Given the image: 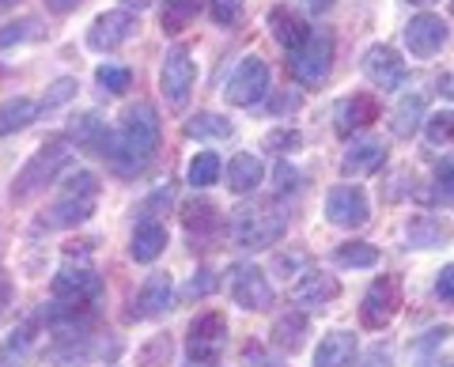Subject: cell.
<instances>
[{
	"instance_id": "obj_1",
	"label": "cell",
	"mask_w": 454,
	"mask_h": 367,
	"mask_svg": "<svg viewBox=\"0 0 454 367\" xmlns=\"http://www.w3.org/2000/svg\"><path fill=\"white\" fill-rule=\"evenodd\" d=\"M155 148H160V114L152 103H133L125 106L118 133H110L103 160L118 175H137L152 163Z\"/></svg>"
},
{
	"instance_id": "obj_2",
	"label": "cell",
	"mask_w": 454,
	"mask_h": 367,
	"mask_svg": "<svg viewBox=\"0 0 454 367\" xmlns=\"http://www.w3.org/2000/svg\"><path fill=\"white\" fill-rule=\"evenodd\" d=\"M227 235H231L235 246L247 250H269L273 243H280V235L288 231V213L277 201H254V205H239L231 216H227Z\"/></svg>"
},
{
	"instance_id": "obj_3",
	"label": "cell",
	"mask_w": 454,
	"mask_h": 367,
	"mask_svg": "<svg viewBox=\"0 0 454 367\" xmlns=\"http://www.w3.org/2000/svg\"><path fill=\"white\" fill-rule=\"evenodd\" d=\"M98 205V178L91 171H73L65 178L61 193H57V201L46 216H42V223L46 228H76V223L91 220Z\"/></svg>"
},
{
	"instance_id": "obj_4",
	"label": "cell",
	"mask_w": 454,
	"mask_h": 367,
	"mask_svg": "<svg viewBox=\"0 0 454 367\" xmlns=\"http://www.w3.org/2000/svg\"><path fill=\"white\" fill-rule=\"evenodd\" d=\"M65 167H68L65 140H46V144L27 160V167L16 175V182H12V197H16V201H31V197H38L46 186H53Z\"/></svg>"
},
{
	"instance_id": "obj_5",
	"label": "cell",
	"mask_w": 454,
	"mask_h": 367,
	"mask_svg": "<svg viewBox=\"0 0 454 367\" xmlns=\"http://www.w3.org/2000/svg\"><path fill=\"white\" fill-rule=\"evenodd\" d=\"M288 68L303 88H318V83H325V76H330V68H333V38L325 31H310L303 46L292 50Z\"/></svg>"
},
{
	"instance_id": "obj_6",
	"label": "cell",
	"mask_w": 454,
	"mask_h": 367,
	"mask_svg": "<svg viewBox=\"0 0 454 367\" xmlns=\"http://www.w3.org/2000/svg\"><path fill=\"white\" fill-rule=\"evenodd\" d=\"M193 83H197V65H193V53L190 46H175L167 50L163 68H160V91L167 98L170 110H182L193 95Z\"/></svg>"
},
{
	"instance_id": "obj_7",
	"label": "cell",
	"mask_w": 454,
	"mask_h": 367,
	"mask_svg": "<svg viewBox=\"0 0 454 367\" xmlns=\"http://www.w3.org/2000/svg\"><path fill=\"white\" fill-rule=\"evenodd\" d=\"M402 310V280L394 273L372 280V288L364 292V303H360V326L364 330H387L390 322L397 318Z\"/></svg>"
},
{
	"instance_id": "obj_8",
	"label": "cell",
	"mask_w": 454,
	"mask_h": 367,
	"mask_svg": "<svg viewBox=\"0 0 454 367\" xmlns=\"http://www.w3.org/2000/svg\"><path fill=\"white\" fill-rule=\"evenodd\" d=\"M265 95H269V65L258 58V53H250V58L239 61L235 73L227 76L223 98L231 106H258Z\"/></svg>"
},
{
	"instance_id": "obj_9",
	"label": "cell",
	"mask_w": 454,
	"mask_h": 367,
	"mask_svg": "<svg viewBox=\"0 0 454 367\" xmlns=\"http://www.w3.org/2000/svg\"><path fill=\"white\" fill-rule=\"evenodd\" d=\"M140 31V23L129 8H114V12H103L95 16V23L88 27V46L95 53H114L118 46H125L133 35Z\"/></svg>"
},
{
	"instance_id": "obj_10",
	"label": "cell",
	"mask_w": 454,
	"mask_h": 367,
	"mask_svg": "<svg viewBox=\"0 0 454 367\" xmlns=\"http://www.w3.org/2000/svg\"><path fill=\"white\" fill-rule=\"evenodd\" d=\"M325 220L333 228H345V231H356L372 220V201L360 186H333L330 197H325Z\"/></svg>"
},
{
	"instance_id": "obj_11",
	"label": "cell",
	"mask_w": 454,
	"mask_h": 367,
	"mask_svg": "<svg viewBox=\"0 0 454 367\" xmlns=\"http://www.w3.org/2000/svg\"><path fill=\"white\" fill-rule=\"evenodd\" d=\"M223 345H227V318L220 310H208V315H197L190 322V337H186L190 360H220Z\"/></svg>"
},
{
	"instance_id": "obj_12",
	"label": "cell",
	"mask_w": 454,
	"mask_h": 367,
	"mask_svg": "<svg viewBox=\"0 0 454 367\" xmlns=\"http://www.w3.org/2000/svg\"><path fill=\"white\" fill-rule=\"evenodd\" d=\"M42 318H46V326L53 333H61L65 341H76L95 322V300H57L42 310Z\"/></svg>"
},
{
	"instance_id": "obj_13",
	"label": "cell",
	"mask_w": 454,
	"mask_h": 367,
	"mask_svg": "<svg viewBox=\"0 0 454 367\" xmlns=\"http://www.w3.org/2000/svg\"><path fill=\"white\" fill-rule=\"evenodd\" d=\"M231 300L243 310H269L273 307V285L258 265H235L231 269Z\"/></svg>"
},
{
	"instance_id": "obj_14",
	"label": "cell",
	"mask_w": 454,
	"mask_h": 367,
	"mask_svg": "<svg viewBox=\"0 0 454 367\" xmlns=\"http://www.w3.org/2000/svg\"><path fill=\"white\" fill-rule=\"evenodd\" d=\"M447 38H450V27L439 16H432V12H420L405 27V46L413 58H435L447 46Z\"/></svg>"
},
{
	"instance_id": "obj_15",
	"label": "cell",
	"mask_w": 454,
	"mask_h": 367,
	"mask_svg": "<svg viewBox=\"0 0 454 367\" xmlns=\"http://www.w3.org/2000/svg\"><path fill=\"white\" fill-rule=\"evenodd\" d=\"M375 121H379V98L372 91H356V95L340 98L337 110H333V129L340 137L360 133V129H367V125H375Z\"/></svg>"
},
{
	"instance_id": "obj_16",
	"label": "cell",
	"mask_w": 454,
	"mask_h": 367,
	"mask_svg": "<svg viewBox=\"0 0 454 367\" xmlns=\"http://www.w3.org/2000/svg\"><path fill=\"white\" fill-rule=\"evenodd\" d=\"M364 73L379 91H397L405 83V61L394 46H372L364 53Z\"/></svg>"
},
{
	"instance_id": "obj_17",
	"label": "cell",
	"mask_w": 454,
	"mask_h": 367,
	"mask_svg": "<svg viewBox=\"0 0 454 367\" xmlns=\"http://www.w3.org/2000/svg\"><path fill=\"white\" fill-rule=\"evenodd\" d=\"M170 307H175V285H170V273H152L137 292V300L129 307V318H160Z\"/></svg>"
},
{
	"instance_id": "obj_18",
	"label": "cell",
	"mask_w": 454,
	"mask_h": 367,
	"mask_svg": "<svg viewBox=\"0 0 454 367\" xmlns=\"http://www.w3.org/2000/svg\"><path fill=\"white\" fill-rule=\"evenodd\" d=\"M103 295V280L88 265H65L53 277V300H98Z\"/></svg>"
},
{
	"instance_id": "obj_19",
	"label": "cell",
	"mask_w": 454,
	"mask_h": 367,
	"mask_svg": "<svg viewBox=\"0 0 454 367\" xmlns=\"http://www.w3.org/2000/svg\"><path fill=\"white\" fill-rule=\"evenodd\" d=\"M356 356H360V341H356V333H348V330H333V333H325L322 341H318L315 363H310V367H356Z\"/></svg>"
},
{
	"instance_id": "obj_20",
	"label": "cell",
	"mask_w": 454,
	"mask_h": 367,
	"mask_svg": "<svg viewBox=\"0 0 454 367\" xmlns=\"http://www.w3.org/2000/svg\"><path fill=\"white\" fill-rule=\"evenodd\" d=\"M337 295H340V280L333 273H307L300 285L292 288V303L318 310V307H330Z\"/></svg>"
},
{
	"instance_id": "obj_21",
	"label": "cell",
	"mask_w": 454,
	"mask_h": 367,
	"mask_svg": "<svg viewBox=\"0 0 454 367\" xmlns=\"http://www.w3.org/2000/svg\"><path fill=\"white\" fill-rule=\"evenodd\" d=\"M450 223L443 216H432V213H424L417 220H409V228H405V246H413V250H432V246H447L450 243Z\"/></svg>"
},
{
	"instance_id": "obj_22",
	"label": "cell",
	"mask_w": 454,
	"mask_h": 367,
	"mask_svg": "<svg viewBox=\"0 0 454 367\" xmlns=\"http://www.w3.org/2000/svg\"><path fill=\"white\" fill-rule=\"evenodd\" d=\"M182 223H186V231L193 238H212V235L223 231L220 208L212 205V201H205V197H193V201L182 205Z\"/></svg>"
},
{
	"instance_id": "obj_23",
	"label": "cell",
	"mask_w": 454,
	"mask_h": 367,
	"mask_svg": "<svg viewBox=\"0 0 454 367\" xmlns=\"http://www.w3.org/2000/svg\"><path fill=\"white\" fill-rule=\"evenodd\" d=\"M262 178H265L262 155H254V152H235V155H231V163H227V190H231V193H250V190H258Z\"/></svg>"
},
{
	"instance_id": "obj_24",
	"label": "cell",
	"mask_w": 454,
	"mask_h": 367,
	"mask_svg": "<svg viewBox=\"0 0 454 367\" xmlns=\"http://www.w3.org/2000/svg\"><path fill=\"white\" fill-rule=\"evenodd\" d=\"M269 31H273V38L292 53V50H300L303 42H307L310 27H307V20L300 16V12H292V8H273V12H269Z\"/></svg>"
},
{
	"instance_id": "obj_25",
	"label": "cell",
	"mask_w": 454,
	"mask_h": 367,
	"mask_svg": "<svg viewBox=\"0 0 454 367\" xmlns=\"http://www.w3.org/2000/svg\"><path fill=\"white\" fill-rule=\"evenodd\" d=\"M387 163V144L382 140H356L345 160H340V171L345 175H375L379 167Z\"/></svg>"
},
{
	"instance_id": "obj_26",
	"label": "cell",
	"mask_w": 454,
	"mask_h": 367,
	"mask_svg": "<svg viewBox=\"0 0 454 367\" xmlns=\"http://www.w3.org/2000/svg\"><path fill=\"white\" fill-rule=\"evenodd\" d=\"M163 250H167V228H163L160 220H140V223H137V231H133V243H129L133 262L148 265V262L160 258Z\"/></svg>"
},
{
	"instance_id": "obj_27",
	"label": "cell",
	"mask_w": 454,
	"mask_h": 367,
	"mask_svg": "<svg viewBox=\"0 0 454 367\" xmlns=\"http://www.w3.org/2000/svg\"><path fill=\"white\" fill-rule=\"evenodd\" d=\"M303 341H307V315L303 310H288V315H280L277 322H273V345L280 348V352H300L303 348Z\"/></svg>"
},
{
	"instance_id": "obj_28",
	"label": "cell",
	"mask_w": 454,
	"mask_h": 367,
	"mask_svg": "<svg viewBox=\"0 0 454 367\" xmlns=\"http://www.w3.org/2000/svg\"><path fill=\"white\" fill-rule=\"evenodd\" d=\"M68 137H73L80 148L103 155L106 152V140H110V129H106V121L98 118V114H80L73 125H68Z\"/></svg>"
},
{
	"instance_id": "obj_29",
	"label": "cell",
	"mask_w": 454,
	"mask_h": 367,
	"mask_svg": "<svg viewBox=\"0 0 454 367\" xmlns=\"http://www.w3.org/2000/svg\"><path fill=\"white\" fill-rule=\"evenodd\" d=\"M420 125H424V95H405L402 103L394 106V114H390V133L409 140Z\"/></svg>"
},
{
	"instance_id": "obj_30",
	"label": "cell",
	"mask_w": 454,
	"mask_h": 367,
	"mask_svg": "<svg viewBox=\"0 0 454 367\" xmlns=\"http://www.w3.org/2000/svg\"><path fill=\"white\" fill-rule=\"evenodd\" d=\"M38 118V103L35 98H8L4 106H0V137H8V133H20L27 129Z\"/></svg>"
},
{
	"instance_id": "obj_31",
	"label": "cell",
	"mask_w": 454,
	"mask_h": 367,
	"mask_svg": "<svg viewBox=\"0 0 454 367\" xmlns=\"http://www.w3.org/2000/svg\"><path fill=\"white\" fill-rule=\"evenodd\" d=\"M201 8H205V0H167L163 16H160L163 35H182L197 20V12H201Z\"/></svg>"
},
{
	"instance_id": "obj_32",
	"label": "cell",
	"mask_w": 454,
	"mask_h": 367,
	"mask_svg": "<svg viewBox=\"0 0 454 367\" xmlns=\"http://www.w3.org/2000/svg\"><path fill=\"white\" fill-rule=\"evenodd\" d=\"M31 348H35V330L20 326L0 345V367H31Z\"/></svg>"
},
{
	"instance_id": "obj_33",
	"label": "cell",
	"mask_w": 454,
	"mask_h": 367,
	"mask_svg": "<svg viewBox=\"0 0 454 367\" xmlns=\"http://www.w3.org/2000/svg\"><path fill=\"white\" fill-rule=\"evenodd\" d=\"M235 133V125L227 121V118H220V114H193L190 121H186V137L190 140H227Z\"/></svg>"
},
{
	"instance_id": "obj_34",
	"label": "cell",
	"mask_w": 454,
	"mask_h": 367,
	"mask_svg": "<svg viewBox=\"0 0 454 367\" xmlns=\"http://www.w3.org/2000/svg\"><path fill=\"white\" fill-rule=\"evenodd\" d=\"M190 186L193 190H208V186H216L220 182V155L216 152H197L193 160H190Z\"/></svg>"
},
{
	"instance_id": "obj_35",
	"label": "cell",
	"mask_w": 454,
	"mask_h": 367,
	"mask_svg": "<svg viewBox=\"0 0 454 367\" xmlns=\"http://www.w3.org/2000/svg\"><path fill=\"white\" fill-rule=\"evenodd\" d=\"M333 262L345 269H372V265H379V250L372 243H340L333 250Z\"/></svg>"
},
{
	"instance_id": "obj_36",
	"label": "cell",
	"mask_w": 454,
	"mask_h": 367,
	"mask_svg": "<svg viewBox=\"0 0 454 367\" xmlns=\"http://www.w3.org/2000/svg\"><path fill=\"white\" fill-rule=\"evenodd\" d=\"M38 20L27 16V20H16V23H4L0 27V50H12V46H23V42L38 38Z\"/></svg>"
},
{
	"instance_id": "obj_37",
	"label": "cell",
	"mask_w": 454,
	"mask_h": 367,
	"mask_svg": "<svg viewBox=\"0 0 454 367\" xmlns=\"http://www.w3.org/2000/svg\"><path fill=\"white\" fill-rule=\"evenodd\" d=\"M170 352H175V341H170V333H155L152 341L137 352L140 367H167L170 363Z\"/></svg>"
},
{
	"instance_id": "obj_38",
	"label": "cell",
	"mask_w": 454,
	"mask_h": 367,
	"mask_svg": "<svg viewBox=\"0 0 454 367\" xmlns=\"http://www.w3.org/2000/svg\"><path fill=\"white\" fill-rule=\"evenodd\" d=\"M454 330L450 326H439V330H428L424 337H417L413 341V352H417V367H435V348L447 341Z\"/></svg>"
},
{
	"instance_id": "obj_39",
	"label": "cell",
	"mask_w": 454,
	"mask_h": 367,
	"mask_svg": "<svg viewBox=\"0 0 454 367\" xmlns=\"http://www.w3.org/2000/svg\"><path fill=\"white\" fill-rule=\"evenodd\" d=\"M95 80H98V88H103V91L121 95V91H129L133 73H129V68H121V65H98L95 68Z\"/></svg>"
},
{
	"instance_id": "obj_40",
	"label": "cell",
	"mask_w": 454,
	"mask_h": 367,
	"mask_svg": "<svg viewBox=\"0 0 454 367\" xmlns=\"http://www.w3.org/2000/svg\"><path fill=\"white\" fill-rule=\"evenodd\" d=\"M424 133L432 144H454V110H439V114L424 118Z\"/></svg>"
},
{
	"instance_id": "obj_41",
	"label": "cell",
	"mask_w": 454,
	"mask_h": 367,
	"mask_svg": "<svg viewBox=\"0 0 454 367\" xmlns=\"http://www.w3.org/2000/svg\"><path fill=\"white\" fill-rule=\"evenodd\" d=\"M243 0H208V12H212V20H216L220 27H235V23H243Z\"/></svg>"
},
{
	"instance_id": "obj_42",
	"label": "cell",
	"mask_w": 454,
	"mask_h": 367,
	"mask_svg": "<svg viewBox=\"0 0 454 367\" xmlns=\"http://www.w3.org/2000/svg\"><path fill=\"white\" fill-rule=\"evenodd\" d=\"M435 197L443 201H454V152H447L435 167Z\"/></svg>"
},
{
	"instance_id": "obj_43",
	"label": "cell",
	"mask_w": 454,
	"mask_h": 367,
	"mask_svg": "<svg viewBox=\"0 0 454 367\" xmlns=\"http://www.w3.org/2000/svg\"><path fill=\"white\" fill-rule=\"evenodd\" d=\"M76 91H80V88H76V80H73V76H61V80H57L53 88H50V95L38 103V110H53V106H61V103H68V98H73Z\"/></svg>"
},
{
	"instance_id": "obj_44",
	"label": "cell",
	"mask_w": 454,
	"mask_h": 367,
	"mask_svg": "<svg viewBox=\"0 0 454 367\" xmlns=\"http://www.w3.org/2000/svg\"><path fill=\"white\" fill-rule=\"evenodd\" d=\"M303 144V133L300 129H273V133H269L265 137V148L269 152H295V148H300Z\"/></svg>"
},
{
	"instance_id": "obj_45",
	"label": "cell",
	"mask_w": 454,
	"mask_h": 367,
	"mask_svg": "<svg viewBox=\"0 0 454 367\" xmlns=\"http://www.w3.org/2000/svg\"><path fill=\"white\" fill-rule=\"evenodd\" d=\"M273 178H277V193H295V190H300V171H295L288 160H280V163H277Z\"/></svg>"
},
{
	"instance_id": "obj_46",
	"label": "cell",
	"mask_w": 454,
	"mask_h": 367,
	"mask_svg": "<svg viewBox=\"0 0 454 367\" xmlns=\"http://www.w3.org/2000/svg\"><path fill=\"white\" fill-rule=\"evenodd\" d=\"M212 288H216V277H212L208 269H201V273H197L190 285H186V292H182V295H186V300H205Z\"/></svg>"
},
{
	"instance_id": "obj_47",
	"label": "cell",
	"mask_w": 454,
	"mask_h": 367,
	"mask_svg": "<svg viewBox=\"0 0 454 367\" xmlns=\"http://www.w3.org/2000/svg\"><path fill=\"white\" fill-rule=\"evenodd\" d=\"M435 295H439V300H447V303H454V262L447 265V269H439Z\"/></svg>"
},
{
	"instance_id": "obj_48",
	"label": "cell",
	"mask_w": 454,
	"mask_h": 367,
	"mask_svg": "<svg viewBox=\"0 0 454 367\" xmlns=\"http://www.w3.org/2000/svg\"><path fill=\"white\" fill-rule=\"evenodd\" d=\"M300 91H292V95H277L273 98V114H295V110H300Z\"/></svg>"
},
{
	"instance_id": "obj_49",
	"label": "cell",
	"mask_w": 454,
	"mask_h": 367,
	"mask_svg": "<svg viewBox=\"0 0 454 367\" xmlns=\"http://www.w3.org/2000/svg\"><path fill=\"white\" fill-rule=\"evenodd\" d=\"M243 360H247V367H265V352H262L258 345H247Z\"/></svg>"
},
{
	"instance_id": "obj_50",
	"label": "cell",
	"mask_w": 454,
	"mask_h": 367,
	"mask_svg": "<svg viewBox=\"0 0 454 367\" xmlns=\"http://www.w3.org/2000/svg\"><path fill=\"white\" fill-rule=\"evenodd\" d=\"M46 4L57 12V16H65V12H73V8L80 4V0H46Z\"/></svg>"
},
{
	"instance_id": "obj_51",
	"label": "cell",
	"mask_w": 454,
	"mask_h": 367,
	"mask_svg": "<svg viewBox=\"0 0 454 367\" xmlns=\"http://www.w3.org/2000/svg\"><path fill=\"white\" fill-rule=\"evenodd\" d=\"M439 91H443L447 98H454V73H447V76H439Z\"/></svg>"
},
{
	"instance_id": "obj_52",
	"label": "cell",
	"mask_w": 454,
	"mask_h": 367,
	"mask_svg": "<svg viewBox=\"0 0 454 367\" xmlns=\"http://www.w3.org/2000/svg\"><path fill=\"white\" fill-rule=\"evenodd\" d=\"M330 4H333V0H307V8H310V12H325Z\"/></svg>"
},
{
	"instance_id": "obj_53",
	"label": "cell",
	"mask_w": 454,
	"mask_h": 367,
	"mask_svg": "<svg viewBox=\"0 0 454 367\" xmlns=\"http://www.w3.org/2000/svg\"><path fill=\"white\" fill-rule=\"evenodd\" d=\"M186 367H220V360H190Z\"/></svg>"
},
{
	"instance_id": "obj_54",
	"label": "cell",
	"mask_w": 454,
	"mask_h": 367,
	"mask_svg": "<svg viewBox=\"0 0 454 367\" xmlns=\"http://www.w3.org/2000/svg\"><path fill=\"white\" fill-rule=\"evenodd\" d=\"M125 4H129V8H137V12H140V8H148L152 0H125Z\"/></svg>"
},
{
	"instance_id": "obj_55",
	"label": "cell",
	"mask_w": 454,
	"mask_h": 367,
	"mask_svg": "<svg viewBox=\"0 0 454 367\" xmlns=\"http://www.w3.org/2000/svg\"><path fill=\"white\" fill-rule=\"evenodd\" d=\"M409 4H417V8H424V4H435V0H409Z\"/></svg>"
},
{
	"instance_id": "obj_56",
	"label": "cell",
	"mask_w": 454,
	"mask_h": 367,
	"mask_svg": "<svg viewBox=\"0 0 454 367\" xmlns=\"http://www.w3.org/2000/svg\"><path fill=\"white\" fill-rule=\"evenodd\" d=\"M8 4H16V0H0V8H8Z\"/></svg>"
},
{
	"instance_id": "obj_57",
	"label": "cell",
	"mask_w": 454,
	"mask_h": 367,
	"mask_svg": "<svg viewBox=\"0 0 454 367\" xmlns=\"http://www.w3.org/2000/svg\"><path fill=\"white\" fill-rule=\"evenodd\" d=\"M450 12H454V0H450Z\"/></svg>"
}]
</instances>
